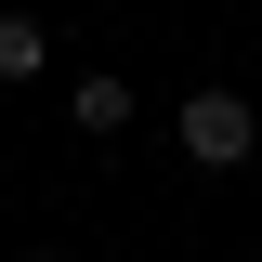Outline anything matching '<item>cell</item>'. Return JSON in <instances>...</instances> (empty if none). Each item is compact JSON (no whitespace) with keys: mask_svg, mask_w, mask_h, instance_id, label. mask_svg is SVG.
I'll return each instance as SVG.
<instances>
[{"mask_svg":"<svg viewBox=\"0 0 262 262\" xmlns=\"http://www.w3.org/2000/svg\"><path fill=\"white\" fill-rule=\"evenodd\" d=\"M66 118L92 131V144H118V131H131V79H118V66H79V79H66Z\"/></svg>","mask_w":262,"mask_h":262,"instance_id":"7a4b0ae2","label":"cell"},{"mask_svg":"<svg viewBox=\"0 0 262 262\" xmlns=\"http://www.w3.org/2000/svg\"><path fill=\"white\" fill-rule=\"evenodd\" d=\"M39 66H53V27L39 13H0V79H39Z\"/></svg>","mask_w":262,"mask_h":262,"instance_id":"3957f363","label":"cell"},{"mask_svg":"<svg viewBox=\"0 0 262 262\" xmlns=\"http://www.w3.org/2000/svg\"><path fill=\"white\" fill-rule=\"evenodd\" d=\"M262 144V92H184V158L196 170H236Z\"/></svg>","mask_w":262,"mask_h":262,"instance_id":"6da1fadb","label":"cell"},{"mask_svg":"<svg viewBox=\"0 0 262 262\" xmlns=\"http://www.w3.org/2000/svg\"><path fill=\"white\" fill-rule=\"evenodd\" d=\"M27 262H79V249H27Z\"/></svg>","mask_w":262,"mask_h":262,"instance_id":"277c9868","label":"cell"},{"mask_svg":"<svg viewBox=\"0 0 262 262\" xmlns=\"http://www.w3.org/2000/svg\"><path fill=\"white\" fill-rule=\"evenodd\" d=\"M53 13H92V0H53Z\"/></svg>","mask_w":262,"mask_h":262,"instance_id":"5b68a950","label":"cell"},{"mask_svg":"<svg viewBox=\"0 0 262 262\" xmlns=\"http://www.w3.org/2000/svg\"><path fill=\"white\" fill-rule=\"evenodd\" d=\"M0 184H13V170H0Z\"/></svg>","mask_w":262,"mask_h":262,"instance_id":"8992f818","label":"cell"}]
</instances>
